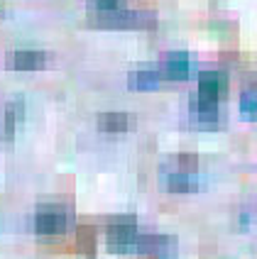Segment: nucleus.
Here are the masks:
<instances>
[{"instance_id": "nucleus-13", "label": "nucleus", "mask_w": 257, "mask_h": 259, "mask_svg": "<svg viewBox=\"0 0 257 259\" xmlns=\"http://www.w3.org/2000/svg\"><path fill=\"white\" fill-rule=\"evenodd\" d=\"M240 110H243L247 117L257 120V86L247 88L243 96H240Z\"/></svg>"}, {"instance_id": "nucleus-9", "label": "nucleus", "mask_w": 257, "mask_h": 259, "mask_svg": "<svg viewBox=\"0 0 257 259\" xmlns=\"http://www.w3.org/2000/svg\"><path fill=\"white\" fill-rule=\"evenodd\" d=\"M228 88V76L221 71H201L199 73V96L218 101Z\"/></svg>"}, {"instance_id": "nucleus-11", "label": "nucleus", "mask_w": 257, "mask_h": 259, "mask_svg": "<svg viewBox=\"0 0 257 259\" xmlns=\"http://www.w3.org/2000/svg\"><path fill=\"white\" fill-rule=\"evenodd\" d=\"M162 83V73L159 69H137V71H130L128 76V86L132 91H155Z\"/></svg>"}, {"instance_id": "nucleus-3", "label": "nucleus", "mask_w": 257, "mask_h": 259, "mask_svg": "<svg viewBox=\"0 0 257 259\" xmlns=\"http://www.w3.org/2000/svg\"><path fill=\"white\" fill-rule=\"evenodd\" d=\"M135 254L147 259H176L179 245L169 235H137Z\"/></svg>"}, {"instance_id": "nucleus-4", "label": "nucleus", "mask_w": 257, "mask_h": 259, "mask_svg": "<svg viewBox=\"0 0 257 259\" xmlns=\"http://www.w3.org/2000/svg\"><path fill=\"white\" fill-rule=\"evenodd\" d=\"M69 223H71V218L64 208L47 205V208H40L34 215V232L42 237H57L69 230Z\"/></svg>"}, {"instance_id": "nucleus-7", "label": "nucleus", "mask_w": 257, "mask_h": 259, "mask_svg": "<svg viewBox=\"0 0 257 259\" xmlns=\"http://www.w3.org/2000/svg\"><path fill=\"white\" fill-rule=\"evenodd\" d=\"M22 115H25V103H22V98L8 101L5 110H3V117H0V142H10L13 140L17 125L22 122Z\"/></svg>"}, {"instance_id": "nucleus-8", "label": "nucleus", "mask_w": 257, "mask_h": 259, "mask_svg": "<svg viewBox=\"0 0 257 259\" xmlns=\"http://www.w3.org/2000/svg\"><path fill=\"white\" fill-rule=\"evenodd\" d=\"M47 66V54L44 52H34V49H20L8 54V69L15 71H40Z\"/></svg>"}, {"instance_id": "nucleus-5", "label": "nucleus", "mask_w": 257, "mask_h": 259, "mask_svg": "<svg viewBox=\"0 0 257 259\" xmlns=\"http://www.w3.org/2000/svg\"><path fill=\"white\" fill-rule=\"evenodd\" d=\"M189 113H191V120L199 127H215V122H218V101L203 98V96L196 93L189 101Z\"/></svg>"}, {"instance_id": "nucleus-6", "label": "nucleus", "mask_w": 257, "mask_h": 259, "mask_svg": "<svg viewBox=\"0 0 257 259\" xmlns=\"http://www.w3.org/2000/svg\"><path fill=\"white\" fill-rule=\"evenodd\" d=\"M191 57L186 52H171L164 57L162 66H159V73L162 78H169V81H186L191 76Z\"/></svg>"}, {"instance_id": "nucleus-2", "label": "nucleus", "mask_w": 257, "mask_h": 259, "mask_svg": "<svg viewBox=\"0 0 257 259\" xmlns=\"http://www.w3.org/2000/svg\"><path fill=\"white\" fill-rule=\"evenodd\" d=\"M137 225L135 218H118L105 230V245L115 254H135V242H137Z\"/></svg>"}, {"instance_id": "nucleus-10", "label": "nucleus", "mask_w": 257, "mask_h": 259, "mask_svg": "<svg viewBox=\"0 0 257 259\" xmlns=\"http://www.w3.org/2000/svg\"><path fill=\"white\" fill-rule=\"evenodd\" d=\"M201 186V179L196 176L194 171H171L164 176V188L171 191V193H194V191H199Z\"/></svg>"}, {"instance_id": "nucleus-12", "label": "nucleus", "mask_w": 257, "mask_h": 259, "mask_svg": "<svg viewBox=\"0 0 257 259\" xmlns=\"http://www.w3.org/2000/svg\"><path fill=\"white\" fill-rule=\"evenodd\" d=\"M130 127V117L125 113H103L98 115V130L103 132H125Z\"/></svg>"}, {"instance_id": "nucleus-1", "label": "nucleus", "mask_w": 257, "mask_h": 259, "mask_svg": "<svg viewBox=\"0 0 257 259\" xmlns=\"http://www.w3.org/2000/svg\"><path fill=\"white\" fill-rule=\"evenodd\" d=\"M91 22L108 29H152L157 25V17L147 10H130L128 5H120L111 13L91 15Z\"/></svg>"}]
</instances>
